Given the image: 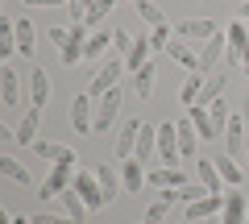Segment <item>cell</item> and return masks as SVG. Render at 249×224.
<instances>
[{
	"mask_svg": "<svg viewBox=\"0 0 249 224\" xmlns=\"http://www.w3.org/2000/svg\"><path fill=\"white\" fill-rule=\"evenodd\" d=\"M245 216H249V199L241 195V187H229V191H224L220 224H245Z\"/></svg>",
	"mask_w": 249,
	"mask_h": 224,
	"instance_id": "10",
	"label": "cell"
},
{
	"mask_svg": "<svg viewBox=\"0 0 249 224\" xmlns=\"http://www.w3.org/2000/svg\"><path fill=\"white\" fill-rule=\"evenodd\" d=\"M175 129H178V154L183 158H199V129L191 125V117L175 121Z\"/></svg>",
	"mask_w": 249,
	"mask_h": 224,
	"instance_id": "15",
	"label": "cell"
},
{
	"mask_svg": "<svg viewBox=\"0 0 249 224\" xmlns=\"http://www.w3.org/2000/svg\"><path fill=\"white\" fill-rule=\"evenodd\" d=\"M112 4H116V0H96V4L88 9V17H83V25H100V21L112 13Z\"/></svg>",
	"mask_w": 249,
	"mask_h": 224,
	"instance_id": "35",
	"label": "cell"
},
{
	"mask_svg": "<svg viewBox=\"0 0 249 224\" xmlns=\"http://www.w3.org/2000/svg\"><path fill=\"white\" fill-rule=\"evenodd\" d=\"M37 125H42V108H34V104H29V112H25V117H21V125H17V145H25V150H29V145H34L37 141Z\"/></svg>",
	"mask_w": 249,
	"mask_h": 224,
	"instance_id": "20",
	"label": "cell"
},
{
	"mask_svg": "<svg viewBox=\"0 0 249 224\" xmlns=\"http://www.w3.org/2000/svg\"><path fill=\"white\" fill-rule=\"evenodd\" d=\"M175 224H187V220H175Z\"/></svg>",
	"mask_w": 249,
	"mask_h": 224,
	"instance_id": "47",
	"label": "cell"
},
{
	"mask_svg": "<svg viewBox=\"0 0 249 224\" xmlns=\"http://www.w3.org/2000/svg\"><path fill=\"white\" fill-rule=\"evenodd\" d=\"M166 54L175 58L178 67H187V71H199V50L191 42H183V37H170L166 42Z\"/></svg>",
	"mask_w": 249,
	"mask_h": 224,
	"instance_id": "12",
	"label": "cell"
},
{
	"mask_svg": "<svg viewBox=\"0 0 249 224\" xmlns=\"http://www.w3.org/2000/svg\"><path fill=\"white\" fill-rule=\"evenodd\" d=\"M170 207H175V204H166V199L158 195V204H150V207H145V224H166Z\"/></svg>",
	"mask_w": 249,
	"mask_h": 224,
	"instance_id": "34",
	"label": "cell"
},
{
	"mask_svg": "<svg viewBox=\"0 0 249 224\" xmlns=\"http://www.w3.org/2000/svg\"><path fill=\"white\" fill-rule=\"evenodd\" d=\"M154 79H158V71H154V67L150 63H145L142 67V71H133V91H137V96H150V91H154Z\"/></svg>",
	"mask_w": 249,
	"mask_h": 224,
	"instance_id": "32",
	"label": "cell"
},
{
	"mask_svg": "<svg viewBox=\"0 0 249 224\" xmlns=\"http://www.w3.org/2000/svg\"><path fill=\"white\" fill-rule=\"evenodd\" d=\"M216 171H220L224 187H241V179H245V174H241V162L232 158V154H220V158H216Z\"/></svg>",
	"mask_w": 249,
	"mask_h": 224,
	"instance_id": "26",
	"label": "cell"
},
{
	"mask_svg": "<svg viewBox=\"0 0 249 224\" xmlns=\"http://www.w3.org/2000/svg\"><path fill=\"white\" fill-rule=\"evenodd\" d=\"M46 37L62 50V46H67V37H71V25H67V29H62V25H50V29H46Z\"/></svg>",
	"mask_w": 249,
	"mask_h": 224,
	"instance_id": "39",
	"label": "cell"
},
{
	"mask_svg": "<svg viewBox=\"0 0 249 224\" xmlns=\"http://www.w3.org/2000/svg\"><path fill=\"white\" fill-rule=\"evenodd\" d=\"M0 174H4V179H13L17 187H34V174H29L25 166L13 158V154H0Z\"/></svg>",
	"mask_w": 249,
	"mask_h": 224,
	"instance_id": "21",
	"label": "cell"
},
{
	"mask_svg": "<svg viewBox=\"0 0 249 224\" xmlns=\"http://www.w3.org/2000/svg\"><path fill=\"white\" fill-rule=\"evenodd\" d=\"M112 50H121V54H129V50H133V37L124 34V29H116V34H112Z\"/></svg>",
	"mask_w": 249,
	"mask_h": 224,
	"instance_id": "40",
	"label": "cell"
},
{
	"mask_svg": "<svg viewBox=\"0 0 249 224\" xmlns=\"http://www.w3.org/2000/svg\"><path fill=\"white\" fill-rule=\"evenodd\" d=\"M108 46H112V34H104V29H96V34L88 37V46H83V58H91V63H104Z\"/></svg>",
	"mask_w": 249,
	"mask_h": 224,
	"instance_id": "27",
	"label": "cell"
},
{
	"mask_svg": "<svg viewBox=\"0 0 249 224\" xmlns=\"http://www.w3.org/2000/svg\"><path fill=\"white\" fill-rule=\"evenodd\" d=\"M34 224H75L71 216H58V212H34Z\"/></svg>",
	"mask_w": 249,
	"mask_h": 224,
	"instance_id": "38",
	"label": "cell"
},
{
	"mask_svg": "<svg viewBox=\"0 0 249 224\" xmlns=\"http://www.w3.org/2000/svg\"><path fill=\"white\" fill-rule=\"evenodd\" d=\"M187 117H191V125L199 129V137H204V141H216V121H212V108H199V104H191L187 108Z\"/></svg>",
	"mask_w": 249,
	"mask_h": 224,
	"instance_id": "19",
	"label": "cell"
},
{
	"mask_svg": "<svg viewBox=\"0 0 249 224\" xmlns=\"http://www.w3.org/2000/svg\"><path fill=\"white\" fill-rule=\"evenodd\" d=\"M25 4H29V9H34V4H37V9H58V4H71V0H25Z\"/></svg>",
	"mask_w": 249,
	"mask_h": 224,
	"instance_id": "41",
	"label": "cell"
},
{
	"mask_svg": "<svg viewBox=\"0 0 249 224\" xmlns=\"http://www.w3.org/2000/svg\"><path fill=\"white\" fill-rule=\"evenodd\" d=\"M13 50H17V25H13L9 17H0V58L9 63Z\"/></svg>",
	"mask_w": 249,
	"mask_h": 224,
	"instance_id": "31",
	"label": "cell"
},
{
	"mask_svg": "<svg viewBox=\"0 0 249 224\" xmlns=\"http://www.w3.org/2000/svg\"><path fill=\"white\" fill-rule=\"evenodd\" d=\"M187 183H191V174L187 171H178V166H162V171H154L150 174V187H158V191H166V187H187Z\"/></svg>",
	"mask_w": 249,
	"mask_h": 224,
	"instance_id": "16",
	"label": "cell"
},
{
	"mask_svg": "<svg viewBox=\"0 0 249 224\" xmlns=\"http://www.w3.org/2000/svg\"><path fill=\"white\" fill-rule=\"evenodd\" d=\"M158 158H162V166H178V158H183V154H178V129L170 125H158Z\"/></svg>",
	"mask_w": 249,
	"mask_h": 224,
	"instance_id": "9",
	"label": "cell"
},
{
	"mask_svg": "<svg viewBox=\"0 0 249 224\" xmlns=\"http://www.w3.org/2000/svg\"><path fill=\"white\" fill-rule=\"evenodd\" d=\"M75 191H79L83 199H88V207L91 212H100V207L108 204L104 199V191H100V179H96V171H75V183H71Z\"/></svg>",
	"mask_w": 249,
	"mask_h": 224,
	"instance_id": "6",
	"label": "cell"
},
{
	"mask_svg": "<svg viewBox=\"0 0 249 224\" xmlns=\"http://www.w3.org/2000/svg\"><path fill=\"white\" fill-rule=\"evenodd\" d=\"M96 179H100V191H104L108 204L116 199V191H124V187H121V174H116L112 166H96Z\"/></svg>",
	"mask_w": 249,
	"mask_h": 224,
	"instance_id": "29",
	"label": "cell"
},
{
	"mask_svg": "<svg viewBox=\"0 0 249 224\" xmlns=\"http://www.w3.org/2000/svg\"><path fill=\"white\" fill-rule=\"evenodd\" d=\"M241 71L249 75V46H245V54H241Z\"/></svg>",
	"mask_w": 249,
	"mask_h": 224,
	"instance_id": "44",
	"label": "cell"
},
{
	"mask_svg": "<svg viewBox=\"0 0 249 224\" xmlns=\"http://www.w3.org/2000/svg\"><path fill=\"white\" fill-rule=\"evenodd\" d=\"M133 9H137V17H142L150 29H154V25H162V9L154 4V0H133Z\"/></svg>",
	"mask_w": 249,
	"mask_h": 224,
	"instance_id": "33",
	"label": "cell"
},
{
	"mask_svg": "<svg viewBox=\"0 0 249 224\" xmlns=\"http://www.w3.org/2000/svg\"><path fill=\"white\" fill-rule=\"evenodd\" d=\"M245 162H249V150H245Z\"/></svg>",
	"mask_w": 249,
	"mask_h": 224,
	"instance_id": "48",
	"label": "cell"
},
{
	"mask_svg": "<svg viewBox=\"0 0 249 224\" xmlns=\"http://www.w3.org/2000/svg\"><path fill=\"white\" fill-rule=\"evenodd\" d=\"M216 34H220V29H216V21H208V17H191V21H183V25H178V37H183V42H191V46H204L208 42V37H216Z\"/></svg>",
	"mask_w": 249,
	"mask_h": 224,
	"instance_id": "11",
	"label": "cell"
},
{
	"mask_svg": "<svg viewBox=\"0 0 249 224\" xmlns=\"http://www.w3.org/2000/svg\"><path fill=\"white\" fill-rule=\"evenodd\" d=\"M166 42H170V25L162 21V25L150 29V46H154V50H166Z\"/></svg>",
	"mask_w": 249,
	"mask_h": 224,
	"instance_id": "37",
	"label": "cell"
},
{
	"mask_svg": "<svg viewBox=\"0 0 249 224\" xmlns=\"http://www.w3.org/2000/svg\"><path fill=\"white\" fill-rule=\"evenodd\" d=\"M204 224H220V220H212V216H208V220H204Z\"/></svg>",
	"mask_w": 249,
	"mask_h": 224,
	"instance_id": "46",
	"label": "cell"
},
{
	"mask_svg": "<svg viewBox=\"0 0 249 224\" xmlns=\"http://www.w3.org/2000/svg\"><path fill=\"white\" fill-rule=\"evenodd\" d=\"M46 100H50V75H46L42 67H34V75H29V104L42 108Z\"/></svg>",
	"mask_w": 249,
	"mask_h": 224,
	"instance_id": "24",
	"label": "cell"
},
{
	"mask_svg": "<svg viewBox=\"0 0 249 224\" xmlns=\"http://www.w3.org/2000/svg\"><path fill=\"white\" fill-rule=\"evenodd\" d=\"M245 125H249V121L241 117V112H232V117H229V125H224V154H232V158H245V150H249V141H245Z\"/></svg>",
	"mask_w": 249,
	"mask_h": 224,
	"instance_id": "5",
	"label": "cell"
},
{
	"mask_svg": "<svg viewBox=\"0 0 249 224\" xmlns=\"http://www.w3.org/2000/svg\"><path fill=\"white\" fill-rule=\"evenodd\" d=\"M199 183H204V191H212V195H224V179L220 171H216V158H199Z\"/></svg>",
	"mask_w": 249,
	"mask_h": 224,
	"instance_id": "22",
	"label": "cell"
},
{
	"mask_svg": "<svg viewBox=\"0 0 249 224\" xmlns=\"http://www.w3.org/2000/svg\"><path fill=\"white\" fill-rule=\"evenodd\" d=\"M204 79H208V75H199V71H191V75L183 79V87H178V100H183L187 108L199 100V91H204Z\"/></svg>",
	"mask_w": 249,
	"mask_h": 224,
	"instance_id": "30",
	"label": "cell"
},
{
	"mask_svg": "<svg viewBox=\"0 0 249 224\" xmlns=\"http://www.w3.org/2000/svg\"><path fill=\"white\" fill-rule=\"evenodd\" d=\"M150 50H154V46H150V37H133V50L124 54V71H129V75H133V71H142V67H145V58H150Z\"/></svg>",
	"mask_w": 249,
	"mask_h": 224,
	"instance_id": "25",
	"label": "cell"
},
{
	"mask_svg": "<svg viewBox=\"0 0 249 224\" xmlns=\"http://www.w3.org/2000/svg\"><path fill=\"white\" fill-rule=\"evenodd\" d=\"M62 212L71 216L75 224H83V220H88V212H91V207H88V199H83V195H79L75 187H67V191H62Z\"/></svg>",
	"mask_w": 249,
	"mask_h": 224,
	"instance_id": "23",
	"label": "cell"
},
{
	"mask_svg": "<svg viewBox=\"0 0 249 224\" xmlns=\"http://www.w3.org/2000/svg\"><path fill=\"white\" fill-rule=\"evenodd\" d=\"M224 50H229V37H224V34L208 37V42L199 46V75L220 71V67H224Z\"/></svg>",
	"mask_w": 249,
	"mask_h": 224,
	"instance_id": "3",
	"label": "cell"
},
{
	"mask_svg": "<svg viewBox=\"0 0 249 224\" xmlns=\"http://www.w3.org/2000/svg\"><path fill=\"white\" fill-rule=\"evenodd\" d=\"M71 125H75V133H96V108H91L88 91L71 100Z\"/></svg>",
	"mask_w": 249,
	"mask_h": 224,
	"instance_id": "8",
	"label": "cell"
},
{
	"mask_svg": "<svg viewBox=\"0 0 249 224\" xmlns=\"http://www.w3.org/2000/svg\"><path fill=\"white\" fill-rule=\"evenodd\" d=\"M137 137H142V121H124V125H121V137H116V145H112V150H116V158H133V150H137Z\"/></svg>",
	"mask_w": 249,
	"mask_h": 224,
	"instance_id": "13",
	"label": "cell"
},
{
	"mask_svg": "<svg viewBox=\"0 0 249 224\" xmlns=\"http://www.w3.org/2000/svg\"><path fill=\"white\" fill-rule=\"evenodd\" d=\"M241 117L249 121V87H245V100H241Z\"/></svg>",
	"mask_w": 249,
	"mask_h": 224,
	"instance_id": "43",
	"label": "cell"
},
{
	"mask_svg": "<svg viewBox=\"0 0 249 224\" xmlns=\"http://www.w3.org/2000/svg\"><path fill=\"white\" fill-rule=\"evenodd\" d=\"M121 75H124V58H104L100 71L88 79V96L96 100V96H104V91H112L116 83H121Z\"/></svg>",
	"mask_w": 249,
	"mask_h": 224,
	"instance_id": "2",
	"label": "cell"
},
{
	"mask_svg": "<svg viewBox=\"0 0 249 224\" xmlns=\"http://www.w3.org/2000/svg\"><path fill=\"white\" fill-rule=\"evenodd\" d=\"M75 4H83V9H91V4H96V0H75Z\"/></svg>",
	"mask_w": 249,
	"mask_h": 224,
	"instance_id": "45",
	"label": "cell"
},
{
	"mask_svg": "<svg viewBox=\"0 0 249 224\" xmlns=\"http://www.w3.org/2000/svg\"><path fill=\"white\" fill-rule=\"evenodd\" d=\"M0 96H4V104H9V108H17V104H21V75L13 71L9 63L0 67Z\"/></svg>",
	"mask_w": 249,
	"mask_h": 224,
	"instance_id": "18",
	"label": "cell"
},
{
	"mask_svg": "<svg viewBox=\"0 0 249 224\" xmlns=\"http://www.w3.org/2000/svg\"><path fill=\"white\" fill-rule=\"evenodd\" d=\"M13 25H17V54H25L29 63H34V50H37V29H34V21H29V17H17Z\"/></svg>",
	"mask_w": 249,
	"mask_h": 224,
	"instance_id": "17",
	"label": "cell"
},
{
	"mask_svg": "<svg viewBox=\"0 0 249 224\" xmlns=\"http://www.w3.org/2000/svg\"><path fill=\"white\" fill-rule=\"evenodd\" d=\"M145 183H150V174L142 171V162H137V158H124V162H121V187L129 191V195H137Z\"/></svg>",
	"mask_w": 249,
	"mask_h": 224,
	"instance_id": "14",
	"label": "cell"
},
{
	"mask_svg": "<svg viewBox=\"0 0 249 224\" xmlns=\"http://www.w3.org/2000/svg\"><path fill=\"white\" fill-rule=\"evenodd\" d=\"M245 29H249V21H245Z\"/></svg>",
	"mask_w": 249,
	"mask_h": 224,
	"instance_id": "49",
	"label": "cell"
},
{
	"mask_svg": "<svg viewBox=\"0 0 249 224\" xmlns=\"http://www.w3.org/2000/svg\"><path fill=\"white\" fill-rule=\"evenodd\" d=\"M216 212H224V195H199V199H191V204H183V220L187 224H204L208 216H216Z\"/></svg>",
	"mask_w": 249,
	"mask_h": 224,
	"instance_id": "4",
	"label": "cell"
},
{
	"mask_svg": "<svg viewBox=\"0 0 249 224\" xmlns=\"http://www.w3.org/2000/svg\"><path fill=\"white\" fill-rule=\"evenodd\" d=\"M121 87H112V91H104L100 96V108H96V133H108V129L116 125V112H121Z\"/></svg>",
	"mask_w": 249,
	"mask_h": 224,
	"instance_id": "7",
	"label": "cell"
},
{
	"mask_svg": "<svg viewBox=\"0 0 249 224\" xmlns=\"http://www.w3.org/2000/svg\"><path fill=\"white\" fill-rule=\"evenodd\" d=\"M154 154H158V129L142 125V137H137V150H133V158H137V162H150Z\"/></svg>",
	"mask_w": 249,
	"mask_h": 224,
	"instance_id": "28",
	"label": "cell"
},
{
	"mask_svg": "<svg viewBox=\"0 0 249 224\" xmlns=\"http://www.w3.org/2000/svg\"><path fill=\"white\" fill-rule=\"evenodd\" d=\"M29 150H34L37 158H50V162H58L67 145H58V141H34V145H29Z\"/></svg>",
	"mask_w": 249,
	"mask_h": 224,
	"instance_id": "36",
	"label": "cell"
},
{
	"mask_svg": "<svg viewBox=\"0 0 249 224\" xmlns=\"http://www.w3.org/2000/svg\"><path fill=\"white\" fill-rule=\"evenodd\" d=\"M75 162H79V158H75V150L67 145V150H62V158L54 162V171L37 183V199H54V195H62V191L71 187V183H75Z\"/></svg>",
	"mask_w": 249,
	"mask_h": 224,
	"instance_id": "1",
	"label": "cell"
},
{
	"mask_svg": "<svg viewBox=\"0 0 249 224\" xmlns=\"http://www.w3.org/2000/svg\"><path fill=\"white\" fill-rule=\"evenodd\" d=\"M237 13H241V21H249V0H241V4H237Z\"/></svg>",
	"mask_w": 249,
	"mask_h": 224,
	"instance_id": "42",
	"label": "cell"
}]
</instances>
